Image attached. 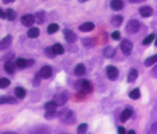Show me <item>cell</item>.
Masks as SVG:
<instances>
[{"instance_id": "cell-3", "label": "cell", "mask_w": 157, "mask_h": 134, "mask_svg": "<svg viewBox=\"0 0 157 134\" xmlns=\"http://www.w3.org/2000/svg\"><path fill=\"white\" fill-rule=\"evenodd\" d=\"M140 24L136 19L130 20V21L128 22L127 25H126V31H127L128 34H130V35L136 34L137 32L140 31Z\"/></svg>"}, {"instance_id": "cell-38", "label": "cell", "mask_w": 157, "mask_h": 134, "mask_svg": "<svg viewBox=\"0 0 157 134\" xmlns=\"http://www.w3.org/2000/svg\"><path fill=\"white\" fill-rule=\"evenodd\" d=\"M111 38H112L113 39H115V41H118V39H120V38H121V34H120V32H118V31L113 32V33L111 34Z\"/></svg>"}, {"instance_id": "cell-37", "label": "cell", "mask_w": 157, "mask_h": 134, "mask_svg": "<svg viewBox=\"0 0 157 134\" xmlns=\"http://www.w3.org/2000/svg\"><path fill=\"white\" fill-rule=\"evenodd\" d=\"M41 77H40V75L39 74H36V76H34V78H33V87H38L39 86V84H40V79Z\"/></svg>"}, {"instance_id": "cell-4", "label": "cell", "mask_w": 157, "mask_h": 134, "mask_svg": "<svg viewBox=\"0 0 157 134\" xmlns=\"http://www.w3.org/2000/svg\"><path fill=\"white\" fill-rule=\"evenodd\" d=\"M68 99H69V93L67 91H64V92H62L60 94H57V95H55L53 101L56 103V105L58 107H63L67 103Z\"/></svg>"}, {"instance_id": "cell-7", "label": "cell", "mask_w": 157, "mask_h": 134, "mask_svg": "<svg viewBox=\"0 0 157 134\" xmlns=\"http://www.w3.org/2000/svg\"><path fill=\"white\" fill-rule=\"evenodd\" d=\"M12 43H13V37L11 35H7L6 37L3 38L1 41H0V51L8 49L10 47H11Z\"/></svg>"}, {"instance_id": "cell-41", "label": "cell", "mask_w": 157, "mask_h": 134, "mask_svg": "<svg viewBox=\"0 0 157 134\" xmlns=\"http://www.w3.org/2000/svg\"><path fill=\"white\" fill-rule=\"evenodd\" d=\"M118 133H119V134H125L126 133V129L123 126H120L119 128H118Z\"/></svg>"}, {"instance_id": "cell-6", "label": "cell", "mask_w": 157, "mask_h": 134, "mask_svg": "<svg viewBox=\"0 0 157 134\" xmlns=\"http://www.w3.org/2000/svg\"><path fill=\"white\" fill-rule=\"evenodd\" d=\"M106 74H107V77L109 78L111 81H115L118 78V76H119V70H118V68L115 66L108 65L106 67Z\"/></svg>"}, {"instance_id": "cell-33", "label": "cell", "mask_w": 157, "mask_h": 134, "mask_svg": "<svg viewBox=\"0 0 157 134\" xmlns=\"http://www.w3.org/2000/svg\"><path fill=\"white\" fill-rule=\"evenodd\" d=\"M44 53H45V55L48 58H54V57L56 56L55 52H54L53 49H52V47H45V49H44Z\"/></svg>"}, {"instance_id": "cell-35", "label": "cell", "mask_w": 157, "mask_h": 134, "mask_svg": "<svg viewBox=\"0 0 157 134\" xmlns=\"http://www.w3.org/2000/svg\"><path fill=\"white\" fill-rule=\"evenodd\" d=\"M87 128H88L87 123H82V124H80V125L78 126L77 132L78 134H83V133H86L87 131Z\"/></svg>"}, {"instance_id": "cell-15", "label": "cell", "mask_w": 157, "mask_h": 134, "mask_svg": "<svg viewBox=\"0 0 157 134\" xmlns=\"http://www.w3.org/2000/svg\"><path fill=\"white\" fill-rule=\"evenodd\" d=\"M94 29V24L92 22H86L78 26V30L82 32H90Z\"/></svg>"}, {"instance_id": "cell-36", "label": "cell", "mask_w": 157, "mask_h": 134, "mask_svg": "<svg viewBox=\"0 0 157 134\" xmlns=\"http://www.w3.org/2000/svg\"><path fill=\"white\" fill-rule=\"evenodd\" d=\"M58 115L59 113L56 112H46L45 113H44V117H45L46 120H53V118L58 116Z\"/></svg>"}, {"instance_id": "cell-44", "label": "cell", "mask_w": 157, "mask_h": 134, "mask_svg": "<svg viewBox=\"0 0 157 134\" xmlns=\"http://www.w3.org/2000/svg\"><path fill=\"white\" fill-rule=\"evenodd\" d=\"M132 3H141V2H144L146 0H130Z\"/></svg>"}, {"instance_id": "cell-34", "label": "cell", "mask_w": 157, "mask_h": 134, "mask_svg": "<svg viewBox=\"0 0 157 134\" xmlns=\"http://www.w3.org/2000/svg\"><path fill=\"white\" fill-rule=\"evenodd\" d=\"M11 81L8 78H0V88L1 89H6L10 86Z\"/></svg>"}, {"instance_id": "cell-31", "label": "cell", "mask_w": 157, "mask_h": 134, "mask_svg": "<svg viewBox=\"0 0 157 134\" xmlns=\"http://www.w3.org/2000/svg\"><path fill=\"white\" fill-rule=\"evenodd\" d=\"M15 64H16V66L20 69H24L27 67V59L25 58H18L16 62H15Z\"/></svg>"}, {"instance_id": "cell-2", "label": "cell", "mask_w": 157, "mask_h": 134, "mask_svg": "<svg viewBox=\"0 0 157 134\" xmlns=\"http://www.w3.org/2000/svg\"><path fill=\"white\" fill-rule=\"evenodd\" d=\"M75 86H76L75 88L78 89V90H80L82 94H90L93 90L91 83L88 80H86V79H83V80L77 82L75 84Z\"/></svg>"}, {"instance_id": "cell-23", "label": "cell", "mask_w": 157, "mask_h": 134, "mask_svg": "<svg viewBox=\"0 0 157 134\" xmlns=\"http://www.w3.org/2000/svg\"><path fill=\"white\" fill-rule=\"evenodd\" d=\"M123 21H124V18H123L121 15H116V16H114L111 19V23L113 26H115V27H120L123 24Z\"/></svg>"}, {"instance_id": "cell-32", "label": "cell", "mask_w": 157, "mask_h": 134, "mask_svg": "<svg viewBox=\"0 0 157 134\" xmlns=\"http://www.w3.org/2000/svg\"><path fill=\"white\" fill-rule=\"evenodd\" d=\"M154 39H155V35L150 34L149 36H147L144 41H142V44H144V46H148V44H150Z\"/></svg>"}, {"instance_id": "cell-42", "label": "cell", "mask_w": 157, "mask_h": 134, "mask_svg": "<svg viewBox=\"0 0 157 134\" xmlns=\"http://www.w3.org/2000/svg\"><path fill=\"white\" fill-rule=\"evenodd\" d=\"M0 18L1 19H6V14L2 9H0Z\"/></svg>"}, {"instance_id": "cell-45", "label": "cell", "mask_w": 157, "mask_h": 134, "mask_svg": "<svg viewBox=\"0 0 157 134\" xmlns=\"http://www.w3.org/2000/svg\"><path fill=\"white\" fill-rule=\"evenodd\" d=\"M151 130L152 131H157V123H154V124L151 126Z\"/></svg>"}, {"instance_id": "cell-43", "label": "cell", "mask_w": 157, "mask_h": 134, "mask_svg": "<svg viewBox=\"0 0 157 134\" xmlns=\"http://www.w3.org/2000/svg\"><path fill=\"white\" fill-rule=\"evenodd\" d=\"M16 0H2V2L4 4H9V3H14Z\"/></svg>"}, {"instance_id": "cell-47", "label": "cell", "mask_w": 157, "mask_h": 134, "mask_svg": "<svg viewBox=\"0 0 157 134\" xmlns=\"http://www.w3.org/2000/svg\"><path fill=\"white\" fill-rule=\"evenodd\" d=\"M78 2H82H82H86V1H87V0H78Z\"/></svg>"}, {"instance_id": "cell-25", "label": "cell", "mask_w": 157, "mask_h": 134, "mask_svg": "<svg viewBox=\"0 0 157 134\" xmlns=\"http://www.w3.org/2000/svg\"><path fill=\"white\" fill-rule=\"evenodd\" d=\"M157 63V54H154V55H151L148 58H146L144 60V66L145 67H149L153 64Z\"/></svg>"}, {"instance_id": "cell-11", "label": "cell", "mask_w": 157, "mask_h": 134, "mask_svg": "<svg viewBox=\"0 0 157 134\" xmlns=\"http://www.w3.org/2000/svg\"><path fill=\"white\" fill-rule=\"evenodd\" d=\"M139 12L141 17L144 18H148L153 14V9L150 6H142L139 9Z\"/></svg>"}, {"instance_id": "cell-26", "label": "cell", "mask_w": 157, "mask_h": 134, "mask_svg": "<svg viewBox=\"0 0 157 134\" xmlns=\"http://www.w3.org/2000/svg\"><path fill=\"white\" fill-rule=\"evenodd\" d=\"M27 93H26V90H25L24 88L22 87H16L15 88V96L19 99H24L26 97Z\"/></svg>"}, {"instance_id": "cell-8", "label": "cell", "mask_w": 157, "mask_h": 134, "mask_svg": "<svg viewBox=\"0 0 157 134\" xmlns=\"http://www.w3.org/2000/svg\"><path fill=\"white\" fill-rule=\"evenodd\" d=\"M21 22L25 27H32L36 23L34 15L33 14H25L21 17Z\"/></svg>"}, {"instance_id": "cell-18", "label": "cell", "mask_w": 157, "mask_h": 134, "mask_svg": "<svg viewBox=\"0 0 157 134\" xmlns=\"http://www.w3.org/2000/svg\"><path fill=\"white\" fill-rule=\"evenodd\" d=\"M10 104V105H16L18 104L17 100L13 97H0V105Z\"/></svg>"}, {"instance_id": "cell-29", "label": "cell", "mask_w": 157, "mask_h": 134, "mask_svg": "<svg viewBox=\"0 0 157 134\" xmlns=\"http://www.w3.org/2000/svg\"><path fill=\"white\" fill-rule=\"evenodd\" d=\"M129 97L132 99V100H137V99H140V89L139 88H136V89H134V90H132L129 93Z\"/></svg>"}, {"instance_id": "cell-19", "label": "cell", "mask_w": 157, "mask_h": 134, "mask_svg": "<svg viewBox=\"0 0 157 134\" xmlns=\"http://www.w3.org/2000/svg\"><path fill=\"white\" fill-rule=\"evenodd\" d=\"M34 19H36V22L39 25H41L45 21V12L44 11H38L34 14Z\"/></svg>"}, {"instance_id": "cell-27", "label": "cell", "mask_w": 157, "mask_h": 134, "mask_svg": "<svg viewBox=\"0 0 157 134\" xmlns=\"http://www.w3.org/2000/svg\"><path fill=\"white\" fill-rule=\"evenodd\" d=\"M52 49H53V51L55 52L56 55H58V54H63L64 51H65V49H64L63 46L61 43H54L53 46H52Z\"/></svg>"}, {"instance_id": "cell-48", "label": "cell", "mask_w": 157, "mask_h": 134, "mask_svg": "<svg viewBox=\"0 0 157 134\" xmlns=\"http://www.w3.org/2000/svg\"><path fill=\"white\" fill-rule=\"evenodd\" d=\"M154 41H155V46L157 47V36L155 37V39H154Z\"/></svg>"}, {"instance_id": "cell-12", "label": "cell", "mask_w": 157, "mask_h": 134, "mask_svg": "<svg viewBox=\"0 0 157 134\" xmlns=\"http://www.w3.org/2000/svg\"><path fill=\"white\" fill-rule=\"evenodd\" d=\"M4 69L8 74H14L16 69V64L13 63L12 60H6L4 63Z\"/></svg>"}, {"instance_id": "cell-10", "label": "cell", "mask_w": 157, "mask_h": 134, "mask_svg": "<svg viewBox=\"0 0 157 134\" xmlns=\"http://www.w3.org/2000/svg\"><path fill=\"white\" fill-rule=\"evenodd\" d=\"M52 68L48 65H44L40 68V70H39V75L42 79H49L51 76H52Z\"/></svg>"}, {"instance_id": "cell-30", "label": "cell", "mask_w": 157, "mask_h": 134, "mask_svg": "<svg viewBox=\"0 0 157 134\" xmlns=\"http://www.w3.org/2000/svg\"><path fill=\"white\" fill-rule=\"evenodd\" d=\"M59 30V26L56 23H52V24H49L48 27H47V33L49 35H52V34H55L57 31Z\"/></svg>"}, {"instance_id": "cell-39", "label": "cell", "mask_w": 157, "mask_h": 134, "mask_svg": "<svg viewBox=\"0 0 157 134\" xmlns=\"http://www.w3.org/2000/svg\"><path fill=\"white\" fill-rule=\"evenodd\" d=\"M150 75L153 77V78H155V79H157V64L156 65L151 69V71H150Z\"/></svg>"}, {"instance_id": "cell-24", "label": "cell", "mask_w": 157, "mask_h": 134, "mask_svg": "<svg viewBox=\"0 0 157 134\" xmlns=\"http://www.w3.org/2000/svg\"><path fill=\"white\" fill-rule=\"evenodd\" d=\"M28 37L31 39H36L39 36V29L36 27H32L28 32Z\"/></svg>"}, {"instance_id": "cell-16", "label": "cell", "mask_w": 157, "mask_h": 134, "mask_svg": "<svg viewBox=\"0 0 157 134\" xmlns=\"http://www.w3.org/2000/svg\"><path fill=\"white\" fill-rule=\"evenodd\" d=\"M115 48L111 47V46H108L104 48V51H103V55H104L105 58H112L113 56L115 55Z\"/></svg>"}, {"instance_id": "cell-9", "label": "cell", "mask_w": 157, "mask_h": 134, "mask_svg": "<svg viewBox=\"0 0 157 134\" xmlns=\"http://www.w3.org/2000/svg\"><path fill=\"white\" fill-rule=\"evenodd\" d=\"M63 34H64V37H65V39L70 43H74L77 42V35L74 33L72 30H69V29H64L63 30Z\"/></svg>"}, {"instance_id": "cell-17", "label": "cell", "mask_w": 157, "mask_h": 134, "mask_svg": "<svg viewBox=\"0 0 157 134\" xmlns=\"http://www.w3.org/2000/svg\"><path fill=\"white\" fill-rule=\"evenodd\" d=\"M74 73H75V75L78 76V77H81L82 75H85V74H86V66L83 65L82 63H78V65L76 66Z\"/></svg>"}, {"instance_id": "cell-28", "label": "cell", "mask_w": 157, "mask_h": 134, "mask_svg": "<svg viewBox=\"0 0 157 134\" xmlns=\"http://www.w3.org/2000/svg\"><path fill=\"white\" fill-rule=\"evenodd\" d=\"M5 14H6V19L9 20V21H14L17 16V13L13 9H7Z\"/></svg>"}, {"instance_id": "cell-14", "label": "cell", "mask_w": 157, "mask_h": 134, "mask_svg": "<svg viewBox=\"0 0 157 134\" xmlns=\"http://www.w3.org/2000/svg\"><path fill=\"white\" fill-rule=\"evenodd\" d=\"M132 116V108H125V110L121 112V116H120L121 122L128 121V120H129Z\"/></svg>"}, {"instance_id": "cell-21", "label": "cell", "mask_w": 157, "mask_h": 134, "mask_svg": "<svg viewBox=\"0 0 157 134\" xmlns=\"http://www.w3.org/2000/svg\"><path fill=\"white\" fill-rule=\"evenodd\" d=\"M82 46L85 47L86 48H87V49L92 48L93 47H94V44H95L94 39H91V38H85V39H82Z\"/></svg>"}, {"instance_id": "cell-22", "label": "cell", "mask_w": 157, "mask_h": 134, "mask_svg": "<svg viewBox=\"0 0 157 134\" xmlns=\"http://www.w3.org/2000/svg\"><path fill=\"white\" fill-rule=\"evenodd\" d=\"M57 107L58 106L56 105V103L54 101H49L45 103V105H44V108H45L46 112H56Z\"/></svg>"}, {"instance_id": "cell-46", "label": "cell", "mask_w": 157, "mask_h": 134, "mask_svg": "<svg viewBox=\"0 0 157 134\" xmlns=\"http://www.w3.org/2000/svg\"><path fill=\"white\" fill-rule=\"evenodd\" d=\"M128 133H130V134H135L136 132H135V130H129V131H128Z\"/></svg>"}, {"instance_id": "cell-20", "label": "cell", "mask_w": 157, "mask_h": 134, "mask_svg": "<svg viewBox=\"0 0 157 134\" xmlns=\"http://www.w3.org/2000/svg\"><path fill=\"white\" fill-rule=\"evenodd\" d=\"M137 78V70L135 68H132L129 74H128V78H127V81L129 83H134Z\"/></svg>"}, {"instance_id": "cell-1", "label": "cell", "mask_w": 157, "mask_h": 134, "mask_svg": "<svg viewBox=\"0 0 157 134\" xmlns=\"http://www.w3.org/2000/svg\"><path fill=\"white\" fill-rule=\"evenodd\" d=\"M58 116L60 117V120L65 123V124L72 125V124H75L77 121V118L74 112L71 110H67V108L66 110H63L61 112H59Z\"/></svg>"}, {"instance_id": "cell-5", "label": "cell", "mask_w": 157, "mask_h": 134, "mask_svg": "<svg viewBox=\"0 0 157 134\" xmlns=\"http://www.w3.org/2000/svg\"><path fill=\"white\" fill-rule=\"evenodd\" d=\"M120 47L122 52L124 53V55L129 56L132 51V43L129 41V39H123L120 43Z\"/></svg>"}, {"instance_id": "cell-40", "label": "cell", "mask_w": 157, "mask_h": 134, "mask_svg": "<svg viewBox=\"0 0 157 134\" xmlns=\"http://www.w3.org/2000/svg\"><path fill=\"white\" fill-rule=\"evenodd\" d=\"M34 64L33 59H27V67H32Z\"/></svg>"}, {"instance_id": "cell-13", "label": "cell", "mask_w": 157, "mask_h": 134, "mask_svg": "<svg viewBox=\"0 0 157 134\" xmlns=\"http://www.w3.org/2000/svg\"><path fill=\"white\" fill-rule=\"evenodd\" d=\"M110 7L114 11H120L124 8V2H123V0H111Z\"/></svg>"}]
</instances>
